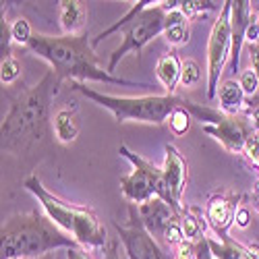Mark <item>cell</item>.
Segmentation results:
<instances>
[{"label":"cell","mask_w":259,"mask_h":259,"mask_svg":"<svg viewBox=\"0 0 259 259\" xmlns=\"http://www.w3.org/2000/svg\"><path fill=\"white\" fill-rule=\"evenodd\" d=\"M19 77H21V64L17 58L11 56V58H5L0 62V81H3V85H11Z\"/></svg>","instance_id":"cell-25"},{"label":"cell","mask_w":259,"mask_h":259,"mask_svg":"<svg viewBox=\"0 0 259 259\" xmlns=\"http://www.w3.org/2000/svg\"><path fill=\"white\" fill-rule=\"evenodd\" d=\"M23 187L37 199L44 213L71 239L90 249H104L108 239H106V228L102 226L98 213L88 207V205H75L69 203L60 197H56L54 193H50L44 185H41L37 175H29L23 181Z\"/></svg>","instance_id":"cell-4"},{"label":"cell","mask_w":259,"mask_h":259,"mask_svg":"<svg viewBox=\"0 0 259 259\" xmlns=\"http://www.w3.org/2000/svg\"><path fill=\"white\" fill-rule=\"evenodd\" d=\"M60 81L50 69L33 88L21 94L11 110L7 112L3 124H0V137H3V152L23 156L48 137V122H50V108L58 94Z\"/></svg>","instance_id":"cell-1"},{"label":"cell","mask_w":259,"mask_h":259,"mask_svg":"<svg viewBox=\"0 0 259 259\" xmlns=\"http://www.w3.org/2000/svg\"><path fill=\"white\" fill-rule=\"evenodd\" d=\"M11 33H13V41H15V44H19V46H29V41L33 37L29 21L23 19V17L15 19V23L11 25Z\"/></svg>","instance_id":"cell-23"},{"label":"cell","mask_w":259,"mask_h":259,"mask_svg":"<svg viewBox=\"0 0 259 259\" xmlns=\"http://www.w3.org/2000/svg\"><path fill=\"white\" fill-rule=\"evenodd\" d=\"M247 50L251 54V69L259 77V41H257V44H247Z\"/></svg>","instance_id":"cell-33"},{"label":"cell","mask_w":259,"mask_h":259,"mask_svg":"<svg viewBox=\"0 0 259 259\" xmlns=\"http://www.w3.org/2000/svg\"><path fill=\"white\" fill-rule=\"evenodd\" d=\"M164 241L170 245V247H181L183 243H187V239H185V232H183V226H181V220H175L172 222L166 230H164Z\"/></svg>","instance_id":"cell-28"},{"label":"cell","mask_w":259,"mask_h":259,"mask_svg":"<svg viewBox=\"0 0 259 259\" xmlns=\"http://www.w3.org/2000/svg\"><path fill=\"white\" fill-rule=\"evenodd\" d=\"M239 199L241 197L224 195V193H218V195L209 197V201L205 205V220H207V226L213 230V234L218 236V241L232 239L230 226L234 224V218H236Z\"/></svg>","instance_id":"cell-12"},{"label":"cell","mask_w":259,"mask_h":259,"mask_svg":"<svg viewBox=\"0 0 259 259\" xmlns=\"http://www.w3.org/2000/svg\"><path fill=\"white\" fill-rule=\"evenodd\" d=\"M218 106H220V112L228 114V116H241V112H245L247 102H245V92L239 85V81L228 79L220 85L218 90Z\"/></svg>","instance_id":"cell-16"},{"label":"cell","mask_w":259,"mask_h":259,"mask_svg":"<svg viewBox=\"0 0 259 259\" xmlns=\"http://www.w3.org/2000/svg\"><path fill=\"white\" fill-rule=\"evenodd\" d=\"M114 228L128 259H164L154 234L143 226L137 213V205H128V220L124 224L114 220Z\"/></svg>","instance_id":"cell-10"},{"label":"cell","mask_w":259,"mask_h":259,"mask_svg":"<svg viewBox=\"0 0 259 259\" xmlns=\"http://www.w3.org/2000/svg\"><path fill=\"white\" fill-rule=\"evenodd\" d=\"M168 11L162 7V3H152V0H141V3H135L124 17H120L116 23H112L108 29L100 31L94 39L92 46H100L102 41L112 35L118 33L122 35V44L110 54V60H108V73L114 75V69L118 67V62L122 60V56H126L128 52H141L145 44H149L154 37H158L160 33L166 31L168 23H166Z\"/></svg>","instance_id":"cell-5"},{"label":"cell","mask_w":259,"mask_h":259,"mask_svg":"<svg viewBox=\"0 0 259 259\" xmlns=\"http://www.w3.org/2000/svg\"><path fill=\"white\" fill-rule=\"evenodd\" d=\"M164 183L168 189V197H170V207L175 209L179 215L183 213L185 205H183V193L187 189V177H189V166L187 160L183 158V154L175 145L166 143L164 145Z\"/></svg>","instance_id":"cell-11"},{"label":"cell","mask_w":259,"mask_h":259,"mask_svg":"<svg viewBox=\"0 0 259 259\" xmlns=\"http://www.w3.org/2000/svg\"><path fill=\"white\" fill-rule=\"evenodd\" d=\"M118 154L133 166V172L120 179V191L126 201H131L133 205H143L147 201H152L156 197L164 199L170 205L168 189L164 183V172L156 164L149 160L141 158L139 154L131 152L126 145L118 147Z\"/></svg>","instance_id":"cell-7"},{"label":"cell","mask_w":259,"mask_h":259,"mask_svg":"<svg viewBox=\"0 0 259 259\" xmlns=\"http://www.w3.org/2000/svg\"><path fill=\"white\" fill-rule=\"evenodd\" d=\"M255 23H257V29H259V15H257V19H255Z\"/></svg>","instance_id":"cell-37"},{"label":"cell","mask_w":259,"mask_h":259,"mask_svg":"<svg viewBox=\"0 0 259 259\" xmlns=\"http://www.w3.org/2000/svg\"><path fill=\"white\" fill-rule=\"evenodd\" d=\"M189 23H179V25H172L164 31V37L170 46H185L187 41H189Z\"/></svg>","instance_id":"cell-26"},{"label":"cell","mask_w":259,"mask_h":259,"mask_svg":"<svg viewBox=\"0 0 259 259\" xmlns=\"http://www.w3.org/2000/svg\"><path fill=\"white\" fill-rule=\"evenodd\" d=\"M222 3H213V0H181V11L187 19H193L197 15H205L209 11H215Z\"/></svg>","instance_id":"cell-22"},{"label":"cell","mask_w":259,"mask_h":259,"mask_svg":"<svg viewBox=\"0 0 259 259\" xmlns=\"http://www.w3.org/2000/svg\"><path fill=\"white\" fill-rule=\"evenodd\" d=\"M175 259H195V251H193V245H191V243H183V245L177 249Z\"/></svg>","instance_id":"cell-34"},{"label":"cell","mask_w":259,"mask_h":259,"mask_svg":"<svg viewBox=\"0 0 259 259\" xmlns=\"http://www.w3.org/2000/svg\"><path fill=\"white\" fill-rule=\"evenodd\" d=\"M67 259H94V257L83 247H77V249H67Z\"/></svg>","instance_id":"cell-35"},{"label":"cell","mask_w":259,"mask_h":259,"mask_svg":"<svg viewBox=\"0 0 259 259\" xmlns=\"http://www.w3.org/2000/svg\"><path fill=\"white\" fill-rule=\"evenodd\" d=\"M0 236H3V245H0L3 259H31L60 247H81L69 234H64L48 215H41L37 211L11 215L0 228Z\"/></svg>","instance_id":"cell-3"},{"label":"cell","mask_w":259,"mask_h":259,"mask_svg":"<svg viewBox=\"0 0 259 259\" xmlns=\"http://www.w3.org/2000/svg\"><path fill=\"white\" fill-rule=\"evenodd\" d=\"M201 81V67L195 60H185L181 71V85L183 88H193Z\"/></svg>","instance_id":"cell-24"},{"label":"cell","mask_w":259,"mask_h":259,"mask_svg":"<svg viewBox=\"0 0 259 259\" xmlns=\"http://www.w3.org/2000/svg\"><path fill=\"white\" fill-rule=\"evenodd\" d=\"M52 126H54V135L60 143H73L79 135V124H77L75 110H69V108H62V110L56 112Z\"/></svg>","instance_id":"cell-20"},{"label":"cell","mask_w":259,"mask_h":259,"mask_svg":"<svg viewBox=\"0 0 259 259\" xmlns=\"http://www.w3.org/2000/svg\"><path fill=\"white\" fill-rule=\"evenodd\" d=\"M239 85L243 88V92H245V96H257V92H259V77H257V73L253 71V69H247V71H241V75H239Z\"/></svg>","instance_id":"cell-27"},{"label":"cell","mask_w":259,"mask_h":259,"mask_svg":"<svg viewBox=\"0 0 259 259\" xmlns=\"http://www.w3.org/2000/svg\"><path fill=\"white\" fill-rule=\"evenodd\" d=\"M73 90L90 98L98 106L110 110L118 122L135 120V122H149V124H162L168 120L172 110L179 106H185V98L177 94H164V96H139V98H120V96H108L88 88L85 83H71Z\"/></svg>","instance_id":"cell-6"},{"label":"cell","mask_w":259,"mask_h":259,"mask_svg":"<svg viewBox=\"0 0 259 259\" xmlns=\"http://www.w3.org/2000/svg\"><path fill=\"white\" fill-rule=\"evenodd\" d=\"M181 226H183L187 243H197L205 236L207 220H203V215L197 207H185L181 213Z\"/></svg>","instance_id":"cell-19"},{"label":"cell","mask_w":259,"mask_h":259,"mask_svg":"<svg viewBox=\"0 0 259 259\" xmlns=\"http://www.w3.org/2000/svg\"><path fill=\"white\" fill-rule=\"evenodd\" d=\"M181 71H183V60L179 58L177 52H166L158 58L156 62V75L162 83L166 94H175L177 85L181 83Z\"/></svg>","instance_id":"cell-18"},{"label":"cell","mask_w":259,"mask_h":259,"mask_svg":"<svg viewBox=\"0 0 259 259\" xmlns=\"http://www.w3.org/2000/svg\"><path fill=\"white\" fill-rule=\"evenodd\" d=\"M195 251V259H249L247 247L234 239L218 241L213 236H203L201 241L191 243Z\"/></svg>","instance_id":"cell-15"},{"label":"cell","mask_w":259,"mask_h":259,"mask_svg":"<svg viewBox=\"0 0 259 259\" xmlns=\"http://www.w3.org/2000/svg\"><path fill=\"white\" fill-rule=\"evenodd\" d=\"M255 205H257V209H259V187H257V191H255Z\"/></svg>","instance_id":"cell-36"},{"label":"cell","mask_w":259,"mask_h":259,"mask_svg":"<svg viewBox=\"0 0 259 259\" xmlns=\"http://www.w3.org/2000/svg\"><path fill=\"white\" fill-rule=\"evenodd\" d=\"M11 44H13V33H11V25L9 21L3 17L0 21V54H3V60L5 58H11Z\"/></svg>","instance_id":"cell-29"},{"label":"cell","mask_w":259,"mask_h":259,"mask_svg":"<svg viewBox=\"0 0 259 259\" xmlns=\"http://www.w3.org/2000/svg\"><path fill=\"white\" fill-rule=\"evenodd\" d=\"M253 23L251 17V3L249 0H232L230 11V71H241V50L247 44V29ZM241 75V73H239Z\"/></svg>","instance_id":"cell-13"},{"label":"cell","mask_w":259,"mask_h":259,"mask_svg":"<svg viewBox=\"0 0 259 259\" xmlns=\"http://www.w3.org/2000/svg\"><path fill=\"white\" fill-rule=\"evenodd\" d=\"M245 156L259 168V131H253L245 145Z\"/></svg>","instance_id":"cell-31"},{"label":"cell","mask_w":259,"mask_h":259,"mask_svg":"<svg viewBox=\"0 0 259 259\" xmlns=\"http://www.w3.org/2000/svg\"><path fill=\"white\" fill-rule=\"evenodd\" d=\"M185 108L197 120H201L203 131L211 135L215 141H220L226 152L245 154L247 139L253 133V128L245 116H228L220 110H215V108L193 104V102H185Z\"/></svg>","instance_id":"cell-8"},{"label":"cell","mask_w":259,"mask_h":259,"mask_svg":"<svg viewBox=\"0 0 259 259\" xmlns=\"http://www.w3.org/2000/svg\"><path fill=\"white\" fill-rule=\"evenodd\" d=\"M137 213H139L143 226L152 234H160V236L175 220H181V215L160 197L147 201L143 205H137Z\"/></svg>","instance_id":"cell-14"},{"label":"cell","mask_w":259,"mask_h":259,"mask_svg":"<svg viewBox=\"0 0 259 259\" xmlns=\"http://www.w3.org/2000/svg\"><path fill=\"white\" fill-rule=\"evenodd\" d=\"M104 259H128L118 236H112V239H108V243H106V247H104Z\"/></svg>","instance_id":"cell-30"},{"label":"cell","mask_w":259,"mask_h":259,"mask_svg":"<svg viewBox=\"0 0 259 259\" xmlns=\"http://www.w3.org/2000/svg\"><path fill=\"white\" fill-rule=\"evenodd\" d=\"M234 224L239 228H249L251 226V209L247 205H239V209H236V218H234Z\"/></svg>","instance_id":"cell-32"},{"label":"cell","mask_w":259,"mask_h":259,"mask_svg":"<svg viewBox=\"0 0 259 259\" xmlns=\"http://www.w3.org/2000/svg\"><path fill=\"white\" fill-rule=\"evenodd\" d=\"M35 56L50 62V67L58 81L71 83H85V81H100V83H112L124 85V88H149L143 81H128L116 77L104 69L98 56L94 54V46L88 35H44L33 33L29 46Z\"/></svg>","instance_id":"cell-2"},{"label":"cell","mask_w":259,"mask_h":259,"mask_svg":"<svg viewBox=\"0 0 259 259\" xmlns=\"http://www.w3.org/2000/svg\"><path fill=\"white\" fill-rule=\"evenodd\" d=\"M60 27L64 35H81L79 31L88 23V9L79 0H60Z\"/></svg>","instance_id":"cell-17"},{"label":"cell","mask_w":259,"mask_h":259,"mask_svg":"<svg viewBox=\"0 0 259 259\" xmlns=\"http://www.w3.org/2000/svg\"><path fill=\"white\" fill-rule=\"evenodd\" d=\"M191 120H193V114L187 110L185 106H179L172 110V114L168 116V126H170V131L175 137H183L189 133V128H191Z\"/></svg>","instance_id":"cell-21"},{"label":"cell","mask_w":259,"mask_h":259,"mask_svg":"<svg viewBox=\"0 0 259 259\" xmlns=\"http://www.w3.org/2000/svg\"><path fill=\"white\" fill-rule=\"evenodd\" d=\"M230 11L232 0H224L220 15L213 21L207 37V100H213L220 90V77L224 73L226 60L230 58Z\"/></svg>","instance_id":"cell-9"}]
</instances>
